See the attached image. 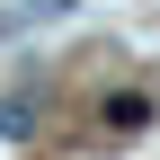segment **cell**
Returning a JSON list of instances; mask_svg holds the SVG:
<instances>
[{
    "label": "cell",
    "instance_id": "cell-2",
    "mask_svg": "<svg viewBox=\"0 0 160 160\" xmlns=\"http://www.w3.org/2000/svg\"><path fill=\"white\" fill-rule=\"evenodd\" d=\"M36 133V98L27 89H0V142H27Z\"/></svg>",
    "mask_w": 160,
    "mask_h": 160
},
{
    "label": "cell",
    "instance_id": "cell-1",
    "mask_svg": "<svg viewBox=\"0 0 160 160\" xmlns=\"http://www.w3.org/2000/svg\"><path fill=\"white\" fill-rule=\"evenodd\" d=\"M98 125H107V133H142V125H151V98H142V89H116L107 107H98Z\"/></svg>",
    "mask_w": 160,
    "mask_h": 160
},
{
    "label": "cell",
    "instance_id": "cell-3",
    "mask_svg": "<svg viewBox=\"0 0 160 160\" xmlns=\"http://www.w3.org/2000/svg\"><path fill=\"white\" fill-rule=\"evenodd\" d=\"M27 18H71V0H27V9H9L0 27H27Z\"/></svg>",
    "mask_w": 160,
    "mask_h": 160
}]
</instances>
